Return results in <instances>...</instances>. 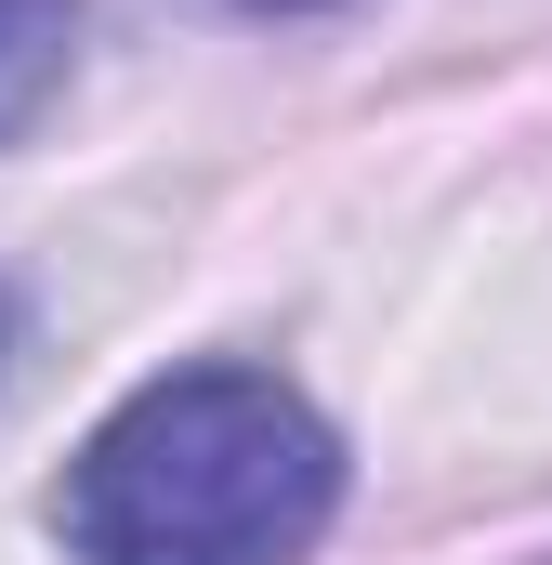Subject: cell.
Wrapping results in <instances>:
<instances>
[{
  "instance_id": "1",
  "label": "cell",
  "mask_w": 552,
  "mask_h": 565,
  "mask_svg": "<svg viewBox=\"0 0 552 565\" xmlns=\"http://www.w3.org/2000/svg\"><path fill=\"white\" fill-rule=\"evenodd\" d=\"M342 513V434L276 369H171L79 434L53 526L79 565H302Z\"/></svg>"
},
{
  "instance_id": "3",
  "label": "cell",
  "mask_w": 552,
  "mask_h": 565,
  "mask_svg": "<svg viewBox=\"0 0 552 565\" xmlns=\"http://www.w3.org/2000/svg\"><path fill=\"white\" fill-rule=\"evenodd\" d=\"M251 13H316V0H251Z\"/></svg>"
},
{
  "instance_id": "4",
  "label": "cell",
  "mask_w": 552,
  "mask_h": 565,
  "mask_svg": "<svg viewBox=\"0 0 552 565\" xmlns=\"http://www.w3.org/2000/svg\"><path fill=\"white\" fill-rule=\"evenodd\" d=\"M0 355H13V302H0Z\"/></svg>"
},
{
  "instance_id": "2",
  "label": "cell",
  "mask_w": 552,
  "mask_h": 565,
  "mask_svg": "<svg viewBox=\"0 0 552 565\" xmlns=\"http://www.w3.org/2000/svg\"><path fill=\"white\" fill-rule=\"evenodd\" d=\"M79 66V0H0V145L26 132Z\"/></svg>"
}]
</instances>
